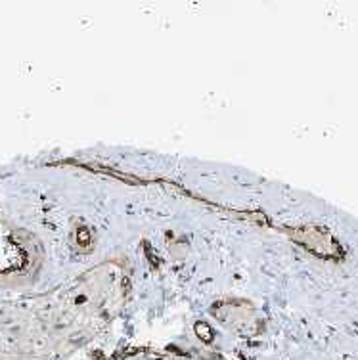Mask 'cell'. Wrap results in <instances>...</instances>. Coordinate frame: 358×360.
<instances>
[]
</instances>
